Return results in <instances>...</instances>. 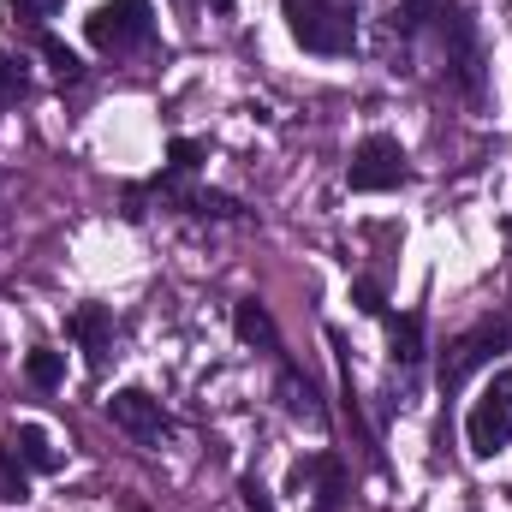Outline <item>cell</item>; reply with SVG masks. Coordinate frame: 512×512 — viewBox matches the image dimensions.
<instances>
[{
  "mask_svg": "<svg viewBox=\"0 0 512 512\" xmlns=\"http://www.w3.org/2000/svg\"><path fill=\"white\" fill-rule=\"evenodd\" d=\"M209 6H215V12H233V0H209Z\"/></svg>",
  "mask_w": 512,
  "mask_h": 512,
  "instance_id": "7402d4cb",
  "label": "cell"
},
{
  "mask_svg": "<svg viewBox=\"0 0 512 512\" xmlns=\"http://www.w3.org/2000/svg\"><path fill=\"white\" fill-rule=\"evenodd\" d=\"M36 48H42V60L54 66V78H60V84H84V60H78L60 36H48V30H42V36H36Z\"/></svg>",
  "mask_w": 512,
  "mask_h": 512,
  "instance_id": "5bb4252c",
  "label": "cell"
},
{
  "mask_svg": "<svg viewBox=\"0 0 512 512\" xmlns=\"http://www.w3.org/2000/svg\"><path fill=\"white\" fill-rule=\"evenodd\" d=\"M465 441L477 459H495L512 441V370H495L483 393L471 399V417H465Z\"/></svg>",
  "mask_w": 512,
  "mask_h": 512,
  "instance_id": "277c9868",
  "label": "cell"
},
{
  "mask_svg": "<svg viewBox=\"0 0 512 512\" xmlns=\"http://www.w3.org/2000/svg\"><path fill=\"white\" fill-rule=\"evenodd\" d=\"M280 12L304 54L340 60L358 48V0H280Z\"/></svg>",
  "mask_w": 512,
  "mask_h": 512,
  "instance_id": "7a4b0ae2",
  "label": "cell"
},
{
  "mask_svg": "<svg viewBox=\"0 0 512 512\" xmlns=\"http://www.w3.org/2000/svg\"><path fill=\"white\" fill-rule=\"evenodd\" d=\"M501 346H512V322L507 316H489V322H477L471 334H459L453 352H447V364H441V387H447V393L465 387V376H471L477 364H489Z\"/></svg>",
  "mask_w": 512,
  "mask_h": 512,
  "instance_id": "8992f818",
  "label": "cell"
},
{
  "mask_svg": "<svg viewBox=\"0 0 512 512\" xmlns=\"http://www.w3.org/2000/svg\"><path fill=\"white\" fill-rule=\"evenodd\" d=\"M411 179V167H405V149H399V137H387V131H370L358 149H352V167H346V185L352 191H399Z\"/></svg>",
  "mask_w": 512,
  "mask_h": 512,
  "instance_id": "5b68a950",
  "label": "cell"
},
{
  "mask_svg": "<svg viewBox=\"0 0 512 512\" xmlns=\"http://www.w3.org/2000/svg\"><path fill=\"white\" fill-rule=\"evenodd\" d=\"M382 36L393 72L429 78L447 96L483 102V42L459 0H387Z\"/></svg>",
  "mask_w": 512,
  "mask_h": 512,
  "instance_id": "6da1fadb",
  "label": "cell"
},
{
  "mask_svg": "<svg viewBox=\"0 0 512 512\" xmlns=\"http://www.w3.org/2000/svg\"><path fill=\"white\" fill-rule=\"evenodd\" d=\"M66 334L84 346V358H90V376H102V370H108V358H114V340H120V322H114V310H108V304H78V310L66 316Z\"/></svg>",
  "mask_w": 512,
  "mask_h": 512,
  "instance_id": "ba28073f",
  "label": "cell"
},
{
  "mask_svg": "<svg viewBox=\"0 0 512 512\" xmlns=\"http://www.w3.org/2000/svg\"><path fill=\"white\" fill-rule=\"evenodd\" d=\"M12 441V453L30 465V471H60V447L48 441V429H36V423H18V435H6Z\"/></svg>",
  "mask_w": 512,
  "mask_h": 512,
  "instance_id": "4fadbf2b",
  "label": "cell"
},
{
  "mask_svg": "<svg viewBox=\"0 0 512 512\" xmlns=\"http://www.w3.org/2000/svg\"><path fill=\"white\" fill-rule=\"evenodd\" d=\"M24 376H30V387H60V376H66V364H60V352L36 346V352L24 358Z\"/></svg>",
  "mask_w": 512,
  "mask_h": 512,
  "instance_id": "e0dca14e",
  "label": "cell"
},
{
  "mask_svg": "<svg viewBox=\"0 0 512 512\" xmlns=\"http://www.w3.org/2000/svg\"><path fill=\"white\" fill-rule=\"evenodd\" d=\"M108 417H114V429H126L131 441H143V447H161V441L173 435V417H167L161 399L143 393V387H120V393L108 399Z\"/></svg>",
  "mask_w": 512,
  "mask_h": 512,
  "instance_id": "52a82bcc",
  "label": "cell"
},
{
  "mask_svg": "<svg viewBox=\"0 0 512 512\" xmlns=\"http://www.w3.org/2000/svg\"><path fill=\"white\" fill-rule=\"evenodd\" d=\"M352 298H358V304H364L370 316H387V304H382V286H376V280H358V286H352Z\"/></svg>",
  "mask_w": 512,
  "mask_h": 512,
  "instance_id": "44dd1931",
  "label": "cell"
},
{
  "mask_svg": "<svg viewBox=\"0 0 512 512\" xmlns=\"http://www.w3.org/2000/svg\"><path fill=\"white\" fill-rule=\"evenodd\" d=\"M387 322V346H393V364L399 370H417L423 364V316H382Z\"/></svg>",
  "mask_w": 512,
  "mask_h": 512,
  "instance_id": "7c38bea8",
  "label": "cell"
},
{
  "mask_svg": "<svg viewBox=\"0 0 512 512\" xmlns=\"http://www.w3.org/2000/svg\"><path fill=\"white\" fill-rule=\"evenodd\" d=\"M6 6H12V24H30V30L42 36V18H54L60 0H6Z\"/></svg>",
  "mask_w": 512,
  "mask_h": 512,
  "instance_id": "d6986e66",
  "label": "cell"
},
{
  "mask_svg": "<svg viewBox=\"0 0 512 512\" xmlns=\"http://www.w3.org/2000/svg\"><path fill=\"white\" fill-rule=\"evenodd\" d=\"M84 36H90V48H102V54H137V48H149L155 42V6L149 0H102L90 18H84Z\"/></svg>",
  "mask_w": 512,
  "mask_h": 512,
  "instance_id": "3957f363",
  "label": "cell"
},
{
  "mask_svg": "<svg viewBox=\"0 0 512 512\" xmlns=\"http://www.w3.org/2000/svg\"><path fill=\"white\" fill-rule=\"evenodd\" d=\"M167 167H173V173H197V167H203V143H197V137H173V143H167Z\"/></svg>",
  "mask_w": 512,
  "mask_h": 512,
  "instance_id": "ac0fdd59",
  "label": "cell"
},
{
  "mask_svg": "<svg viewBox=\"0 0 512 512\" xmlns=\"http://www.w3.org/2000/svg\"><path fill=\"white\" fill-rule=\"evenodd\" d=\"M233 334H239L245 346H262V352L280 358V328H274V316H268L256 298H239V304H233Z\"/></svg>",
  "mask_w": 512,
  "mask_h": 512,
  "instance_id": "8fae6325",
  "label": "cell"
},
{
  "mask_svg": "<svg viewBox=\"0 0 512 512\" xmlns=\"http://www.w3.org/2000/svg\"><path fill=\"white\" fill-rule=\"evenodd\" d=\"M0 501L6 507L30 501V477H24V459L12 453V441H0Z\"/></svg>",
  "mask_w": 512,
  "mask_h": 512,
  "instance_id": "9a60e30c",
  "label": "cell"
},
{
  "mask_svg": "<svg viewBox=\"0 0 512 512\" xmlns=\"http://www.w3.org/2000/svg\"><path fill=\"white\" fill-rule=\"evenodd\" d=\"M292 483L310 495V512H340L346 507V465L334 453H310L292 465Z\"/></svg>",
  "mask_w": 512,
  "mask_h": 512,
  "instance_id": "9c48e42d",
  "label": "cell"
},
{
  "mask_svg": "<svg viewBox=\"0 0 512 512\" xmlns=\"http://www.w3.org/2000/svg\"><path fill=\"white\" fill-rule=\"evenodd\" d=\"M24 96H30V72H24V60L0 54V114H6L12 102H24Z\"/></svg>",
  "mask_w": 512,
  "mask_h": 512,
  "instance_id": "2e32d148",
  "label": "cell"
},
{
  "mask_svg": "<svg viewBox=\"0 0 512 512\" xmlns=\"http://www.w3.org/2000/svg\"><path fill=\"white\" fill-rule=\"evenodd\" d=\"M274 399H280V411L286 417H298V423H310V429H322L328 423V411H322V393L316 382L292 364V358H280V376H274Z\"/></svg>",
  "mask_w": 512,
  "mask_h": 512,
  "instance_id": "30bf717a",
  "label": "cell"
},
{
  "mask_svg": "<svg viewBox=\"0 0 512 512\" xmlns=\"http://www.w3.org/2000/svg\"><path fill=\"white\" fill-rule=\"evenodd\" d=\"M239 495H245V512H274V501H268V489H262L256 477H239Z\"/></svg>",
  "mask_w": 512,
  "mask_h": 512,
  "instance_id": "ffe728a7",
  "label": "cell"
}]
</instances>
